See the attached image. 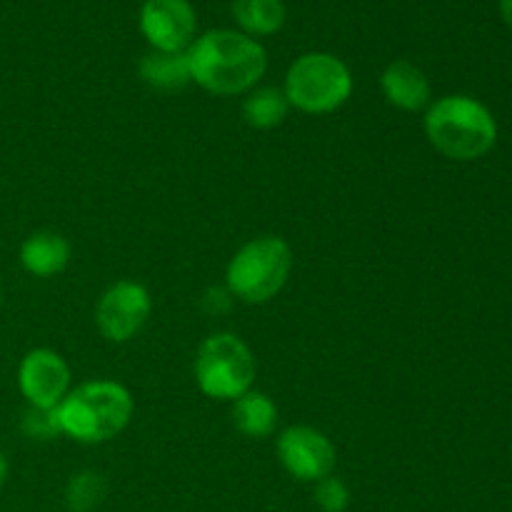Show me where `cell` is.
Instances as JSON below:
<instances>
[{
  "instance_id": "obj_13",
  "label": "cell",
  "mask_w": 512,
  "mask_h": 512,
  "mask_svg": "<svg viewBox=\"0 0 512 512\" xmlns=\"http://www.w3.org/2000/svg\"><path fill=\"white\" fill-rule=\"evenodd\" d=\"M230 418H233L235 430L240 435L253 440H265L278 428V405H275V400L268 393H260V390L253 388L245 395H240L238 400H233Z\"/></svg>"
},
{
  "instance_id": "obj_15",
  "label": "cell",
  "mask_w": 512,
  "mask_h": 512,
  "mask_svg": "<svg viewBox=\"0 0 512 512\" xmlns=\"http://www.w3.org/2000/svg\"><path fill=\"white\" fill-rule=\"evenodd\" d=\"M230 13L238 23L240 33L255 40L278 33L285 25V15H288L283 0H233Z\"/></svg>"
},
{
  "instance_id": "obj_23",
  "label": "cell",
  "mask_w": 512,
  "mask_h": 512,
  "mask_svg": "<svg viewBox=\"0 0 512 512\" xmlns=\"http://www.w3.org/2000/svg\"><path fill=\"white\" fill-rule=\"evenodd\" d=\"M0 303H3V285H0Z\"/></svg>"
},
{
  "instance_id": "obj_17",
  "label": "cell",
  "mask_w": 512,
  "mask_h": 512,
  "mask_svg": "<svg viewBox=\"0 0 512 512\" xmlns=\"http://www.w3.org/2000/svg\"><path fill=\"white\" fill-rule=\"evenodd\" d=\"M108 495V483L95 470H83V473L73 475L65 488V505L70 512H90L98 508Z\"/></svg>"
},
{
  "instance_id": "obj_7",
  "label": "cell",
  "mask_w": 512,
  "mask_h": 512,
  "mask_svg": "<svg viewBox=\"0 0 512 512\" xmlns=\"http://www.w3.org/2000/svg\"><path fill=\"white\" fill-rule=\"evenodd\" d=\"M153 300L145 285L118 280L100 295L95 305V328L108 343H128L148 323Z\"/></svg>"
},
{
  "instance_id": "obj_21",
  "label": "cell",
  "mask_w": 512,
  "mask_h": 512,
  "mask_svg": "<svg viewBox=\"0 0 512 512\" xmlns=\"http://www.w3.org/2000/svg\"><path fill=\"white\" fill-rule=\"evenodd\" d=\"M8 473H10L8 458H5V455L0 453V490H3L5 483H8Z\"/></svg>"
},
{
  "instance_id": "obj_2",
  "label": "cell",
  "mask_w": 512,
  "mask_h": 512,
  "mask_svg": "<svg viewBox=\"0 0 512 512\" xmlns=\"http://www.w3.org/2000/svg\"><path fill=\"white\" fill-rule=\"evenodd\" d=\"M135 400L125 385L115 380H88L65 395L55 408L60 435L83 445H100L115 440L130 425Z\"/></svg>"
},
{
  "instance_id": "obj_9",
  "label": "cell",
  "mask_w": 512,
  "mask_h": 512,
  "mask_svg": "<svg viewBox=\"0 0 512 512\" xmlns=\"http://www.w3.org/2000/svg\"><path fill=\"white\" fill-rule=\"evenodd\" d=\"M138 23L150 50L185 53L198 38V15L190 0H145Z\"/></svg>"
},
{
  "instance_id": "obj_5",
  "label": "cell",
  "mask_w": 512,
  "mask_h": 512,
  "mask_svg": "<svg viewBox=\"0 0 512 512\" xmlns=\"http://www.w3.org/2000/svg\"><path fill=\"white\" fill-rule=\"evenodd\" d=\"M355 88L348 63L333 53H305L290 63L283 93L290 108L308 115H328L343 108Z\"/></svg>"
},
{
  "instance_id": "obj_18",
  "label": "cell",
  "mask_w": 512,
  "mask_h": 512,
  "mask_svg": "<svg viewBox=\"0 0 512 512\" xmlns=\"http://www.w3.org/2000/svg\"><path fill=\"white\" fill-rule=\"evenodd\" d=\"M313 500L323 512H345L350 505V490L338 475H328L315 483Z\"/></svg>"
},
{
  "instance_id": "obj_16",
  "label": "cell",
  "mask_w": 512,
  "mask_h": 512,
  "mask_svg": "<svg viewBox=\"0 0 512 512\" xmlns=\"http://www.w3.org/2000/svg\"><path fill=\"white\" fill-rule=\"evenodd\" d=\"M290 103L285 98L283 88H253L245 93L243 118L255 130H273L283 125L288 118Z\"/></svg>"
},
{
  "instance_id": "obj_22",
  "label": "cell",
  "mask_w": 512,
  "mask_h": 512,
  "mask_svg": "<svg viewBox=\"0 0 512 512\" xmlns=\"http://www.w3.org/2000/svg\"><path fill=\"white\" fill-rule=\"evenodd\" d=\"M500 15H503L505 23L512 28V0H500Z\"/></svg>"
},
{
  "instance_id": "obj_10",
  "label": "cell",
  "mask_w": 512,
  "mask_h": 512,
  "mask_svg": "<svg viewBox=\"0 0 512 512\" xmlns=\"http://www.w3.org/2000/svg\"><path fill=\"white\" fill-rule=\"evenodd\" d=\"M18 390L28 408L55 410L70 393V368L60 353L33 348L18 365Z\"/></svg>"
},
{
  "instance_id": "obj_12",
  "label": "cell",
  "mask_w": 512,
  "mask_h": 512,
  "mask_svg": "<svg viewBox=\"0 0 512 512\" xmlns=\"http://www.w3.org/2000/svg\"><path fill=\"white\" fill-rule=\"evenodd\" d=\"M70 255H73V248L63 235L55 230H38L23 240L18 258L25 273L45 280L63 273L70 263Z\"/></svg>"
},
{
  "instance_id": "obj_11",
  "label": "cell",
  "mask_w": 512,
  "mask_h": 512,
  "mask_svg": "<svg viewBox=\"0 0 512 512\" xmlns=\"http://www.w3.org/2000/svg\"><path fill=\"white\" fill-rule=\"evenodd\" d=\"M380 90H383L385 100L403 113L425 110L433 98L428 75L410 60H393L385 65L383 75H380Z\"/></svg>"
},
{
  "instance_id": "obj_6",
  "label": "cell",
  "mask_w": 512,
  "mask_h": 512,
  "mask_svg": "<svg viewBox=\"0 0 512 512\" xmlns=\"http://www.w3.org/2000/svg\"><path fill=\"white\" fill-rule=\"evenodd\" d=\"M193 373L205 398L233 403L253 390L258 363L243 338L235 333H213L198 345Z\"/></svg>"
},
{
  "instance_id": "obj_19",
  "label": "cell",
  "mask_w": 512,
  "mask_h": 512,
  "mask_svg": "<svg viewBox=\"0 0 512 512\" xmlns=\"http://www.w3.org/2000/svg\"><path fill=\"white\" fill-rule=\"evenodd\" d=\"M23 433L30 440H53L60 435L58 418H55V410H40V408H28L23 413V423H20Z\"/></svg>"
},
{
  "instance_id": "obj_3",
  "label": "cell",
  "mask_w": 512,
  "mask_h": 512,
  "mask_svg": "<svg viewBox=\"0 0 512 512\" xmlns=\"http://www.w3.org/2000/svg\"><path fill=\"white\" fill-rule=\"evenodd\" d=\"M423 125L430 145L458 163L483 158L498 140L493 113L470 95H445L430 103Z\"/></svg>"
},
{
  "instance_id": "obj_14",
  "label": "cell",
  "mask_w": 512,
  "mask_h": 512,
  "mask_svg": "<svg viewBox=\"0 0 512 512\" xmlns=\"http://www.w3.org/2000/svg\"><path fill=\"white\" fill-rule=\"evenodd\" d=\"M138 73L145 85L160 93H178L190 80L188 53H165V50H150L143 55Z\"/></svg>"
},
{
  "instance_id": "obj_8",
  "label": "cell",
  "mask_w": 512,
  "mask_h": 512,
  "mask_svg": "<svg viewBox=\"0 0 512 512\" xmlns=\"http://www.w3.org/2000/svg\"><path fill=\"white\" fill-rule=\"evenodd\" d=\"M278 460L290 478L300 483H318L333 475L338 465V450L333 440L310 425H290L275 440Z\"/></svg>"
},
{
  "instance_id": "obj_1",
  "label": "cell",
  "mask_w": 512,
  "mask_h": 512,
  "mask_svg": "<svg viewBox=\"0 0 512 512\" xmlns=\"http://www.w3.org/2000/svg\"><path fill=\"white\" fill-rule=\"evenodd\" d=\"M185 53L190 80L218 98L250 93L268 70L263 45L240 30H208L198 35Z\"/></svg>"
},
{
  "instance_id": "obj_20",
  "label": "cell",
  "mask_w": 512,
  "mask_h": 512,
  "mask_svg": "<svg viewBox=\"0 0 512 512\" xmlns=\"http://www.w3.org/2000/svg\"><path fill=\"white\" fill-rule=\"evenodd\" d=\"M230 300H233V295L228 293V288H210L203 298V308L208 313H223V310H228Z\"/></svg>"
},
{
  "instance_id": "obj_4",
  "label": "cell",
  "mask_w": 512,
  "mask_h": 512,
  "mask_svg": "<svg viewBox=\"0 0 512 512\" xmlns=\"http://www.w3.org/2000/svg\"><path fill=\"white\" fill-rule=\"evenodd\" d=\"M293 273V250L278 235L245 243L225 268V288L248 305H265L285 288Z\"/></svg>"
}]
</instances>
